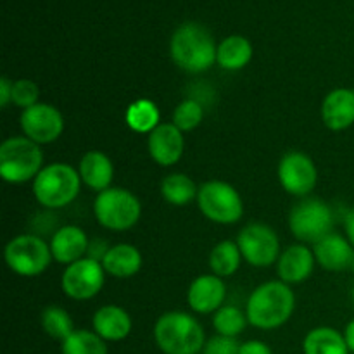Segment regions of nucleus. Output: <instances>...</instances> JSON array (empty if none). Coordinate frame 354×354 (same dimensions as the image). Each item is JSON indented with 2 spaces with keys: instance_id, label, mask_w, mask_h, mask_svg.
<instances>
[{
  "instance_id": "obj_14",
  "label": "nucleus",
  "mask_w": 354,
  "mask_h": 354,
  "mask_svg": "<svg viewBox=\"0 0 354 354\" xmlns=\"http://www.w3.org/2000/svg\"><path fill=\"white\" fill-rule=\"evenodd\" d=\"M147 149L152 161L162 168L176 165L185 151L183 131L173 123H161L147 135Z\"/></svg>"
},
{
  "instance_id": "obj_17",
  "label": "nucleus",
  "mask_w": 354,
  "mask_h": 354,
  "mask_svg": "<svg viewBox=\"0 0 354 354\" xmlns=\"http://www.w3.org/2000/svg\"><path fill=\"white\" fill-rule=\"evenodd\" d=\"M317 258H315L313 249L308 248L306 244H292L283 249L277 261V272L282 282L301 283L313 275Z\"/></svg>"
},
{
  "instance_id": "obj_26",
  "label": "nucleus",
  "mask_w": 354,
  "mask_h": 354,
  "mask_svg": "<svg viewBox=\"0 0 354 354\" xmlns=\"http://www.w3.org/2000/svg\"><path fill=\"white\" fill-rule=\"evenodd\" d=\"M242 261H244L242 252L237 242L234 241L218 242L209 252L211 273L220 277V279H228V277L235 275L237 270L241 268Z\"/></svg>"
},
{
  "instance_id": "obj_6",
  "label": "nucleus",
  "mask_w": 354,
  "mask_h": 354,
  "mask_svg": "<svg viewBox=\"0 0 354 354\" xmlns=\"http://www.w3.org/2000/svg\"><path fill=\"white\" fill-rule=\"evenodd\" d=\"M93 214L100 227L113 232L133 228L142 216V203L131 190L109 187L97 194L93 201Z\"/></svg>"
},
{
  "instance_id": "obj_37",
  "label": "nucleus",
  "mask_w": 354,
  "mask_h": 354,
  "mask_svg": "<svg viewBox=\"0 0 354 354\" xmlns=\"http://www.w3.org/2000/svg\"><path fill=\"white\" fill-rule=\"evenodd\" d=\"M344 230H346V237H348V241L351 242V245L354 248V207H351V209L346 213Z\"/></svg>"
},
{
  "instance_id": "obj_5",
  "label": "nucleus",
  "mask_w": 354,
  "mask_h": 354,
  "mask_svg": "<svg viewBox=\"0 0 354 354\" xmlns=\"http://www.w3.org/2000/svg\"><path fill=\"white\" fill-rule=\"evenodd\" d=\"M44 169L41 145L28 137H9L0 145V176L12 185L33 182Z\"/></svg>"
},
{
  "instance_id": "obj_23",
  "label": "nucleus",
  "mask_w": 354,
  "mask_h": 354,
  "mask_svg": "<svg viewBox=\"0 0 354 354\" xmlns=\"http://www.w3.org/2000/svg\"><path fill=\"white\" fill-rule=\"evenodd\" d=\"M252 44L242 35H230L218 44L216 64L225 71H241L251 62Z\"/></svg>"
},
{
  "instance_id": "obj_39",
  "label": "nucleus",
  "mask_w": 354,
  "mask_h": 354,
  "mask_svg": "<svg viewBox=\"0 0 354 354\" xmlns=\"http://www.w3.org/2000/svg\"><path fill=\"white\" fill-rule=\"evenodd\" d=\"M351 299H353V306H354V287H353V292H351Z\"/></svg>"
},
{
  "instance_id": "obj_2",
  "label": "nucleus",
  "mask_w": 354,
  "mask_h": 354,
  "mask_svg": "<svg viewBox=\"0 0 354 354\" xmlns=\"http://www.w3.org/2000/svg\"><path fill=\"white\" fill-rule=\"evenodd\" d=\"M218 45L207 28L199 23H183L173 33L169 54L182 71L199 75L216 64Z\"/></svg>"
},
{
  "instance_id": "obj_18",
  "label": "nucleus",
  "mask_w": 354,
  "mask_h": 354,
  "mask_svg": "<svg viewBox=\"0 0 354 354\" xmlns=\"http://www.w3.org/2000/svg\"><path fill=\"white\" fill-rule=\"evenodd\" d=\"M322 121L332 131H344L354 124V88L339 86L322 102Z\"/></svg>"
},
{
  "instance_id": "obj_31",
  "label": "nucleus",
  "mask_w": 354,
  "mask_h": 354,
  "mask_svg": "<svg viewBox=\"0 0 354 354\" xmlns=\"http://www.w3.org/2000/svg\"><path fill=\"white\" fill-rule=\"evenodd\" d=\"M204 106L203 102H199L194 97H189V99L182 100L178 106L173 111V120L171 123L175 124L176 128L185 133V131H192L203 123L204 120Z\"/></svg>"
},
{
  "instance_id": "obj_25",
  "label": "nucleus",
  "mask_w": 354,
  "mask_h": 354,
  "mask_svg": "<svg viewBox=\"0 0 354 354\" xmlns=\"http://www.w3.org/2000/svg\"><path fill=\"white\" fill-rule=\"evenodd\" d=\"M199 187L185 173H171L165 176L161 182V196L171 206H187L192 201H197Z\"/></svg>"
},
{
  "instance_id": "obj_22",
  "label": "nucleus",
  "mask_w": 354,
  "mask_h": 354,
  "mask_svg": "<svg viewBox=\"0 0 354 354\" xmlns=\"http://www.w3.org/2000/svg\"><path fill=\"white\" fill-rule=\"evenodd\" d=\"M142 263H144L142 252L138 251V248H135L133 244H128V242L111 245L102 259L106 273L114 279H131L140 272Z\"/></svg>"
},
{
  "instance_id": "obj_19",
  "label": "nucleus",
  "mask_w": 354,
  "mask_h": 354,
  "mask_svg": "<svg viewBox=\"0 0 354 354\" xmlns=\"http://www.w3.org/2000/svg\"><path fill=\"white\" fill-rule=\"evenodd\" d=\"M317 263L327 272H344L353 268L354 248L346 235L328 234L313 245Z\"/></svg>"
},
{
  "instance_id": "obj_20",
  "label": "nucleus",
  "mask_w": 354,
  "mask_h": 354,
  "mask_svg": "<svg viewBox=\"0 0 354 354\" xmlns=\"http://www.w3.org/2000/svg\"><path fill=\"white\" fill-rule=\"evenodd\" d=\"M133 322L124 308L107 304L99 308L92 317V330L106 342L124 341L131 334Z\"/></svg>"
},
{
  "instance_id": "obj_27",
  "label": "nucleus",
  "mask_w": 354,
  "mask_h": 354,
  "mask_svg": "<svg viewBox=\"0 0 354 354\" xmlns=\"http://www.w3.org/2000/svg\"><path fill=\"white\" fill-rule=\"evenodd\" d=\"M124 121L130 130L149 135L161 124V113L151 99H138L128 106Z\"/></svg>"
},
{
  "instance_id": "obj_24",
  "label": "nucleus",
  "mask_w": 354,
  "mask_h": 354,
  "mask_svg": "<svg viewBox=\"0 0 354 354\" xmlns=\"http://www.w3.org/2000/svg\"><path fill=\"white\" fill-rule=\"evenodd\" d=\"M304 354H351L342 332L334 327H315L303 341Z\"/></svg>"
},
{
  "instance_id": "obj_12",
  "label": "nucleus",
  "mask_w": 354,
  "mask_h": 354,
  "mask_svg": "<svg viewBox=\"0 0 354 354\" xmlns=\"http://www.w3.org/2000/svg\"><path fill=\"white\" fill-rule=\"evenodd\" d=\"M279 182L287 194L308 197L318 185V168L313 159L301 151H289L279 162Z\"/></svg>"
},
{
  "instance_id": "obj_13",
  "label": "nucleus",
  "mask_w": 354,
  "mask_h": 354,
  "mask_svg": "<svg viewBox=\"0 0 354 354\" xmlns=\"http://www.w3.org/2000/svg\"><path fill=\"white\" fill-rule=\"evenodd\" d=\"M21 130L24 137L37 142L38 145H47L57 140L64 131V118L61 111L47 102H38L21 113Z\"/></svg>"
},
{
  "instance_id": "obj_28",
  "label": "nucleus",
  "mask_w": 354,
  "mask_h": 354,
  "mask_svg": "<svg viewBox=\"0 0 354 354\" xmlns=\"http://www.w3.org/2000/svg\"><path fill=\"white\" fill-rule=\"evenodd\" d=\"M62 354H109L107 342L93 330L78 328L61 342Z\"/></svg>"
},
{
  "instance_id": "obj_30",
  "label": "nucleus",
  "mask_w": 354,
  "mask_h": 354,
  "mask_svg": "<svg viewBox=\"0 0 354 354\" xmlns=\"http://www.w3.org/2000/svg\"><path fill=\"white\" fill-rule=\"evenodd\" d=\"M248 324L249 320L245 311H242L237 306H232V304H223L213 315L214 330H216L218 335H225V337L237 339L245 330Z\"/></svg>"
},
{
  "instance_id": "obj_35",
  "label": "nucleus",
  "mask_w": 354,
  "mask_h": 354,
  "mask_svg": "<svg viewBox=\"0 0 354 354\" xmlns=\"http://www.w3.org/2000/svg\"><path fill=\"white\" fill-rule=\"evenodd\" d=\"M109 248L111 245H107L106 242L100 241V239H97V241H90L86 258H92V259H95V261L102 263L104 256H106V252L109 251Z\"/></svg>"
},
{
  "instance_id": "obj_10",
  "label": "nucleus",
  "mask_w": 354,
  "mask_h": 354,
  "mask_svg": "<svg viewBox=\"0 0 354 354\" xmlns=\"http://www.w3.org/2000/svg\"><path fill=\"white\" fill-rule=\"evenodd\" d=\"M237 245L244 261L256 268H268L279 261L282 249L280 239L272 227L265 223H249L239 232Z\"/></svg>"
},
{
  "instance_id": "obj_21",
  "label": "nucleus",
  "mask_w": 354,
  "mask_h": 354,
  "mask_svg": "<svg viewBox=\"0 0 354 354\" xmlns=\"http://www.w3.org/2000/svg\"><path fill=\"white\" fill-rule=\"evenodd\" d=\"M78 173L83 185L97 194L109 189L114 178V165L109 156L102 151H88L78 162Z\"/></svg>"
},
{
  "instance_id": "obj_32",
  "label": "nucleus",
  "mask_w": 354,
  "mask_h": 354,
  "mask_svg": "<svg viewBox=\"0 0 354 354\" xmlns=\"http://www.w3.org/2000/svg\"><path fill=\"white\" fill-rule=\"evenodd\" d=\"M40 97V86L33 82V80L28 78H19L14 82L12 86V104L17 106L19 109H28V107H33L35 104H38Z\"/></svg>"
},
{
  "instance_id": "obj_9",
  "label": "nucleus",
  "mask_w": 354,
  "mask_h": 354,
  "mask_svg": "<svg viewBox=\"0 0 354 354\" xmlns=\"http://www.w3.org/2000/svg\"><path fill=\"white\" fill-rule=\"evenodd\" d=\"M289 228L303 244H317L334 232V211L325 201L304 197L289 213Z\"/></svg>"
},
{
  "instance_id": "obj_38",
  "label": "nucleus",
  "mask_w": 354,
  "mask_h": 354,
  "mask_svg": "<svg viewBox=\"0 0 354 354\" xmlns=\"http://www.w3.org/2000/svg\"><path fill=\"white\" fill-rule=\"evenodd\" d=\"M342 334H344L346 344H348L349 353L354 354V320H351L348 325H346V328Z\"/></svg>"
},
{
  "instance_id": "obj_3",
  "label": "nucleus",
  "mask_w": 354,
  "mask_h": 354,
  "mask_svg": "<svg viewBox=\"0 0 354 354\" xmlns=\"http://www.w3.org/2000/svg\"><path fill=\"white\" fill-rule=\"evenodd\" d=\"M154 341L165 354H199L207 339L196 317L185 311H168L156 322Z\"/></svg>"
},
{
  "instance_id": "obj_33",
  "label": "nucleus",
  "mask_w": 354,
  "mask_h": 354,
  "mask_svg": "<svg viewBox=\"0 0 354 354\" xmlns=\"http://www.w3.org/2000/svg\"><path fill=\"white\" fill-rule=\"evenodd\" d=\"M241 342L235 337H225V335H213L204 344L203 354H239Z\"/></svg>"
},
{
  "instance_id": "obj_34",
  "label": "nucleus",
  "mask_w": 354,
  "mask_h": 354,
  "mask_svg": "<svg viewBox=\"0 0 354 354\" xmlns=\"http://www.w3.org/2000/svg\"><path fill=\"white\" fill-rule=\"evenodd\" d=\"M239 354H273V351L266 342L252 339V341L241 342V351H239Z\"/></svg>"
},
{
  "instance_id": "obj_15",
  "label": "nucleus",
  "mask_w": 354,
  "mask_h": 354,
  "mask_svg": "<svg viewBox=\"0 0 354 354\" xmlns=\"http://www.w3.org/2000/svg\"><path fill=\"white\" fill-rule=\"evenodd\" d=\"M227 299V286L216 275H199L192 280L187 290V303L194 313H216Z\"/></svg>"
},
{
  "instance_id": "obj_16",
  "label": "nucleus",
  "mask_w": 354,
  "mask_h": 354,
  "mask_svg": "<svg viewBox=\"0 0 354 354\" xmlns=\"http://www.w3.org/2000/svg\"><path fill=\"white\" fill-rule=\"evenodd\" d=\"M48 244H50L54 261L68 266L71 263L86 258L90 239L86 232L78 225H64L54 232Z\"/></svg>"
},
{
  "instance_id": "obj_29",
  "label": "nucleus",
  "mask_w": 354,
  "mask_h": 354,
  "mask_svg": "<svg viewBox=\"0 0 354 354\" xmlns=\"http://www.w3.org/2000/svg\"><path fill=\"white\" fill-rule=\"evenodd\" d=\"M40 324L45 334L54 341H64L76 330L73 318L64 308L47 306L40 315Z\"/></svg>"
},
{
  "instance_id": "obj_4",
  "label": "nucleus",
  "mask_w": 354,
  "mask_h": 354,
  "mask_svg": "<svg viewBox=\"0 0 354 354\" xmlns=\"http://www.w3.org/2000/svg\"><path fill=\"white\" fill-rule=\"evenodd\" d=\"M82 178L68 162H50L33 180V196L45 209H62L78 197Z\"/></svg>"
},
{
  "instance_id": "obj_1",
  "label": "nucleus",
  "mask_w": 354,
  "mask_h": 354,
  "mask_svg": "<svg viewBox=\"0 0 354 354\" xmlns=\"http://www.w3.org/2000/svg\"><path fill=\"white\" fill-rule=\"evenodd\" d=\"M296 310V294L289 283L270 280L256 287L245 304L249 325L259 330H275L292 318Z\"/></svg>"
},
{
  "instance_id": "obj_8",
  "label": "nucleus",
  "mask_w": 354,
  "mask_h": 354,
  "mask_svg": "<svg viewBox=\"0 0 354 354\" xmlns=\"http://www.w3.org/2000/svg\"><path fill=\"white\" fill-rule=\"evenodd\" d=\"M10 272L19 277H38L54 261L50 244L37 234H21L10 239L3 249Z\"/></svg>"
},
{
  "instance_id": "obj_7",
  "label": "nucleus",
  "mask_w": 354,
  "mask_h": 354,
  "mask_svg": "<svg viewBox=\"0 0 354 354\" xmlns=\"http://www.w3.org/2000/svg\"><path fill=\"white\" fill-rule=\"evenodd\" d=\"M197 206L201 213L216 225H234L244 216V201L230 183L209 180L199 187Z\"/></svg>"
},
{
  "instance_id": "obj_11",
  "label": "nucleus",
  "mask_w": 354,
  "mask_h": 354,
  "mask_svg": "<svg viewBox=\"0 0 354 354\" xmlns=\"http://www.w3.org/2000/svg\"><path fill=\"white\" fill-rule=\"evenodd\" d=\"M106 275L102 263L83 258L66 266L61 277V289L73 301L93 299L102 290Z\"/></svg>"
},
{
  "instance_id": "obj_40",
  "label": "nucleus",
  "mask_w": 354,
  "mask_h": 354,
  "mask_svg": "<svg viewBox=\"0 0 354 354\" xmlns=\"http://www.w3.org/2000/svg\"><path fill=\"white\" fill-rule=\"evenodd\" d=\"M351 270H353V273H354V263H353V268Z\"/></svg>"
},
{
  "instance_id": "obj_36",
  "label": "nucleus",
  "mask_w": 354,
  "mask_h": 354,
  "mask_svg": "<svg viewBox=\"0 0 354 354\" xmlns=\"http://www.w3.org/2000/svg\"><path fill=\"white\" fill-rule=\"evenodd\" d=\"M12 80H9L7 76H2V78H0V106H2L3 109L12 102Z\"/></svg>"
}]
</instances>
